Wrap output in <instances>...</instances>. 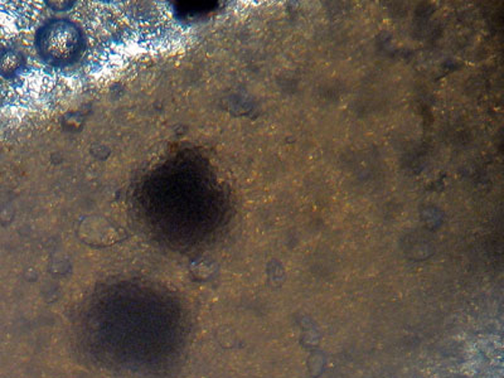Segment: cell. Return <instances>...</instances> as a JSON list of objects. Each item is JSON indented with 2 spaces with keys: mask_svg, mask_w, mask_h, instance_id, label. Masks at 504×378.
<instances>
[{
  "mask_svg": "<svg viewBox=\"0 0 504 378\" xmlns=\"http://www.w3.org/2000/svg\"><path fill=\"white\" fill-rule=\"evenodd\" d=\"M79 32L66 22L47 25L40 36L42 54L53 63H65L79 52Z\"/></svg>",
  "mask_w": 504,
  "mask_h": 378,
  "instance_id": "cell-1",
  "label": "cell"
}]
</instances>
